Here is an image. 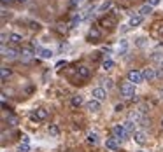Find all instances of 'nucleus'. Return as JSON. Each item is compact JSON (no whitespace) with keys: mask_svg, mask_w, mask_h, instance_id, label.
I'll return each instance as SVG.
<instances>
[{"mask_svg":"<svg viewBox=\"0 0 163 152\" xmlns=\"http://www.w3.org/2000/svg\"><path fill=\"white\" fill-rule=\"evenodd\" d=\"M126 77H128V82H132V84L144 82V75H142V72H139V70H130Z\"/></svg>","mask_w":163,"mask_h":152,"instance_id":"f257e3e1","label":"nucleus"},{"mask_svg":"<svg viewBox=\"0 0 163 152\" xmlns=\"http://www.w3.org/2000/svg\"><path fill=\"white\" fill-rule=\"evenodd\" d=\"M121 95H123L125 98H132L135 95V84L125 82L123 86H121Z\"/></svg>","mask_w":163,"mask_h":152,"instance_id":"f03ea898","label":"nucleus"},{"mask_svg":"<svg viewBox=\"0 0 163 152\" xmlns=\"http://www.w3.org/2000/svg\"><path fill=\"white\" fill-rule=\"evenodd\" d=\"M32 119L34 121H46L48 116H49V112L46 110V109H35V110H32Z\"/></svg>","mask_w":163,"mask_h":152,"instance_id":"7ed1b4c3","label":"nucleus"},{"mask_svg":"<svg viewBox=\"0 0 163 152\" xmlns=\"http://www.w3.org/2000/svg\"><path fill=\"white\" fill-rule=\"evenodd\" d=\"M112 135H114V138L116 140H123V138H126V130H125V126L123 124H116L112 128Z\"/></svg>","mask_w":163,"mask_h":152,"instance_id":"20e7f679","label":"nucleus"},{"mask_svg":"<svg viewBox=\"0 0 163 152\" xmlns=\"http://www.w3.org/2000/svg\"><path fill=\"white\" fill-rule=\"evenodd\" d=\"M91 96L95 98V100H98V102H104L107 98V91L104 89V88H95V89L91 91Z\"/></svg>","mask_w":163,"mask_h":152,"instance_id":"39448f33","label":"nucleus"},{"mask_svg":"<svg viewBox=\"0 0 163 152\" xmlns=\"http://www.w3.org/2000/svg\"><path fill=\"white\" fill-rule=\"evenodd\" d=\"M90 75H91V70L88 68V67L81 65V67L77 68V77H79V79H83V81H88V79H90Z\"/></svg>","mask_w":163,"mask_h":152,"instance_id":"423d86ee","label":"nucleus"},{"mask_svg":"<svg viewBox=\"0 0 163 152\" xmlns=\"http://www.w3.org/2000/svg\"><path fill=\"white\" fill-rule=\"evenodd\" d=\"M128 119H130L132 123H135V124H139V123L144 121V116H142L140 110H132L130 114H128Z\"/></svg>","mask_w":163,"mask_h":152,"instance_id":"0eeeda50","label":"nucleus"},{"mask_svg":"<svg viewBox=\"0 0 163 152\" xmlns=\"http://www.w3.org/2000/svg\"><path fill=\"white\" fill-rule=\"evenodd\" d=\"M132 136H133L135 143H139V145H144V143L147 142V135H146L144 131H135Z\"/></svg>","mask_w":163,"mask_h":152,"instance_id":"6e6552de","label":"nucleus"},{"mask_svg":"<svg viewBox=\"0 0 163 152\" xmlns=\"http://www.w3.org/2000/svg\"><path fill=\"white\" fill-rule=\"evenodd\" d=\"M102 39V33H100L98 28H91L90 32H88V40L90 42H98Z\"/></svg>","mask_w":163,"mask_h":152,"instance_id":"1a4fd4ad","label":"nucleus"},{"mask_svg":"<svg viewBox=\"0 0 163 152\" xmlns=\"http://www.w3.org/2000/svg\"><path fill=\"white\" fill-rule=\"evenodd\" d=\"M2 53H4V58H7V60H14L16 56H18V51L12 47H5V46H2Z\"/></svg>","mask_w":163,"mask_h":152,"instance_id":"9d476101","label":"nucleus"},{"mask_svg":"<svg viewBox=\"0 0 163 152\" xmlns=\"http://www.w3.org/2000/svg\"><path fill=\"white\" fill-rule=\"evenodd\" d=\"M100 107H102V102L95 100V98H93V100H90V102L86 103V109H88L90 112H98V110H100Z\"/></svg>","mask_w":163,"mask_h":152,"instance_id":"9b49d317","label":"nucleus"},{"mask_svg":"<svg viewBox=\"0 0 163 152\" xmlns=\"http://www.w3.org/2000/svg\"><path fill=\"white\" fill-rule=\"evenodd\" d=\"M100 25H102L104 28H109V30H111V28H114V26H116V18H114V16L104 18V19H100Z\"/></svg>","mask_w":163,"mask_h":152,"instance_id":"f8f14e48","label":"nucleus"},{"mask_svg":"<svg viewBox=\"0 0 163 152\" xmlns=\"http://www.w3.org/2000/svg\"><path fill=\"white\" fill-rule=\"evenodd\" d=\"M142 21H144V16H140V14H135V16H132V18H130V21H128V28L139 26Z\"/></svg>","mask_w":163,"mask_h":152,"instance_id":"ddd939ff","label":"nucleus"},{"mask_svg":"<svg viewBox=\"0 0 163 152\" xmlns=\"http://www.w3.org/2000/svg\"><path fill=\"white\" fill-rule=\"evenodd\" d=\"M142 75H144V81H154L156 77V72H154V68H144V72H142Z\"/></svg>","mask_w":163,"mask_h":152,"instance_id":"4468645a","label":"nucleus"},{"mask_svg":"<svg viewBox=\"0 0 163 152\" xmlns=\"http://www.w3.org/2000/svg\"><path fill=\"white\" fill-rule=\"evenodd\" d=\"M37 54L41 58H44V60H49V58H53V51L46 47H37Z\"/></svg>","mask_w":163,"mask_h":152,"instance_id":"2eb2a0df","label":"nucleus"},{"mask_svg":"<svg viewBox=\"0 0 163 152\" xmlns=\"http://www.w3.org/2000/svg\"><path fill=\"white\" fill-rule=\"evenodd\" d=\"M83 103H84V98L81 96V95H74V96L70 98V105L74 107V109H79Z\"/></svg>","mask_w":163,"mask_h":152,"instance_id":"dca6fc26","label":"nucleus"},{"mask_svg":"<svg viewBox=\"0 0 163 152\" xmlns=\"http://www.w3.org/2000/svg\"><path fill=\"white\" fill-rule=\"evenodd\" d=\"M105 147L109 149V150H118V147H119V140L107 138V140H105Z\"/></svg>","mask_w":163,"mask_h":152,"instance_id":"f3484780","label":"nucleus"},{"mask_svg":"<svg viewBox=\"0 0 163 152\" xmlns=\"http://www.w3.org/2000/svg\"><path fill=\"white\" fill-rule=\"evenodd\" d=\"M118 53H119V54H126V53H128V40L121 39L119 46H118Z\"/></svg>","mask_w":163,"mask_h":152,"instance_id":"a211bd4d","label":"nucleus"},{"mask_svg":"<svg viewBox=\"0 0 163 152\" xmlns=\"http://www.w3.org/2000/svg\"><path fill=\"white\" fill-rule=\"evenodd\" d=\"M123 126H125V130H126V133H128V135H130V133L133 135V133L137 131V130H135V123H132L130 119H126V121L123 123Z\"/></svg>","mask_w":163,"mask_h":152,"instance_id":"6ab92c4d","label":"nucleus"},{"mask_svg":"<svg viewBox=\"0 0 163 152\" xmlns=\"http://www.w3.org/2000/svg\"><path fill=\"white\" fill-rule=\"evenodd\" d=\"M9 40L12 42V44H21V42H23V35H19V33H9Z\"/></svg>","mask_w":163,"mask_h":152,"instance_id":"aec40b11","label":"nucleus"},{"mask_svg":"<svg viewBox=\"0 0 163 152\" xmlns=\"http://www.w3.org/2000/svg\"><path fill=\"white\" fill-rule=\"evenodd\" d=\"M112 67H114V61H112V60H109V58L102 61V70H105V72H109V70H112Z\"/></svg>","mask_w":163,"mask_h":152,"instance_id":"412c9836","label":"nucleus"},{"mask_svg":"<svg viewBox=\"0 0 163 152\" xmlns=\"http://www.w3.org/2000/svg\"><path fill=\"white\" fill-rule=\"evenodd\" d=\"M48 131H49L51 136H58V135H60V128H58L56 124H49L48 126Z\"/></svg>","mask_w":163,"mask_h":152,"instance_id":"4be33fe9","label":"nucleus"},{"mask_svg":"<svg viewBox=\"0 0 163 152\" xmlns=\"http://www.w3.org/2000/svg\"><path fill=\"white\" fill-rule=\"evenodd\" d=\"M151 12H153V5H149V4H147V5H144L140 11H139V14H140V16H144V18H146V16H149Z\"/></svg>","mask_w":163,"mask_h":152,"instance_id":"5701e85b","label":"nucleus"},{"mask_svg":"<svg viewBox=\"0 0 163 152\" xmlns=\"http://www.w3.org/2000/svg\"><path fill=\"white\" fill-rule=\"evenodd\" d=\"M88 142L90 143H93V145H97L100 140H98V135L97 133H88Z\"/></svg>","mask_w":163,"mask_h":152,"instance_id":"b1692460","label":"nucleus"},{"mask_svg":"<svg viewBox=\"0 0 163 152\" xmlns=\"http://www.w3.org/2000/svg\"><path fill=\"white\" fill-rule=\"evenodd\" d=\"M102 84H104V86H102V88H104V89H111V88H112L114 86V82H112V79H104V81H102Z\"/></svg>","mask_w":163,"mask_h":152,"instance_id":"393cba45","label":"nucleus"},{"mask_svg":"<svg viewBox=\"0 0 163 152\" xmlns=\"http://www.w3.org/2000/svg\"><path fill=\"white\" fill-rule=\"evenodd\" d=\"M18 152H30V145L28 143H21L18 147Z\"/></svg>","mask_w":163,"mask_h":152,"instance_id":"a878e982","label":"nucleus"},{"mask_svg":"<svg viewBox=\"0 0 163 152\" xmlns=\"http://www.w3.org/2000/svg\"><path fill=\"white\" fill-rule=\"evenodd\" d=\"M7 75H11V70L2 68V81H5V79H7Z\"/></svg>","mask_w":163,"mask_h":152,"instance_id":"bb28decb","label":"nucleus"},{"mask_svg":"<svg viewBox=\"0 0 163 152\" xmlns=\"http://www.w3.org/2000/svg\"><path fill=\"white\" fill-rule=\"evenodd\" d=\"M111 5H112V4H111V0H107V2H104V4H102V7H100V11H105V9H109Z\"/></svg>","mask_w":163,"mask_h":152,"instance_id":"cd10ccee","label":"nucleus"},{"mask_svg":"<svg viewBox=\"0 0 163 152\" xmlns=\"http://www.w3.org/2000/svg\"><path fill=\"white\" fill-rule=\"evenodd\" d=\"M160 2H161V0H147V4H149V5H153V7H154V5H158Z\"/></svg>","mask_w":163,"mask_h":152,"instance_id":"c85d7f7f","label":"nucleus"},{"mask_svg":"<svg viewBox=\"0 0 163 152\" xmlns=\"http://www.w3.org/2000/svg\"><path fill=\"white\" fill-rule=\"evenodd\" d=\"M30 140H28V136H27V135H23V143H28Z\"/></svg>","mask_w":163,"mask_h":152,"instance_id":"c756f323","label":"nucleus"},{"mask_svg":"<svg viewBox=\"0 0 163 152\" xmlns=\"http://www.w3.org/2000/svg\"><path fill=\"white\" fill-rule=\"evenodd\" d=\"M11 2H12V0H2V4H4V5H5V4H11Z\"/></svg>","mask_w":163,"mask_h":152,"instance_id":"7c9ffc66","label":"nucleus"},{"mask_svg":"<svg viewBox=\"0 0 163 152\" xmlns=\"http://www.w3.org/2000/svg\"><path fill=\"white\" fill-rule=\"evenodd\" d=\"M160 68H161V70H163V60H161V63H160Z\"/></svg>","mask_w":163,"mask_h":152,"instance_id":"2f4dec72","label":"nucleus"},{"mask_svg":"<svg viewBox=\"0 0 163 152\" xmlns=\"http://www.w3.org/2000/svg\"><path fill=\"white\" fill-rule=\"evenodd\" d=\"M18 2H19V4H25V2H27V0H18Z\"/></svg>","mask_w":163,"mask_h":152,"instance_id":"473e14b6","label":"nucleus"},{"mask_svg":"<svg viewBox=\"0 0 163 152\" xmlns=\"http://www.w3.org/2000/svg\"><path fill=\"white\" fill-rule=\"evenodd\" d=\"M160 95H161V98H163V89H161V91H160Z\"/></svg>","mask_w":163,"mask_h":152,"instance_id":"72a5a7b5","label":"nucleus"},{"mask_svg":"<svg viewBox=\"0 0 163 152\" xmlns=\"http://www.w3.org/2000/svg\"><path fill=\"white\" fill-rule=\"evenodd\" d=\"M161 128H163V121H161Z\"/></svg>","mask_w":163,"mask_h":152,"instance_id":"f704fd0d","label":"nucleus"}]
</instances>
